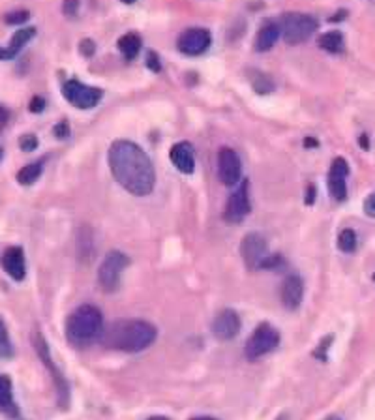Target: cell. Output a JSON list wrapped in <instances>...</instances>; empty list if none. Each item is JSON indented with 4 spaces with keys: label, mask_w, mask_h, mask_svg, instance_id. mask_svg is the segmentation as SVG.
<instances>
[{
    "label": "cell",
    "mask_w": 375,
    "mask_h": 420,
    "mask_svg": "<svg viewBox=\"0 0 375 420\" xmlns=\"http://www.w3.org/2000/svg\"><path fill=\"white\" fill-rule=\"evenodd\" d=\"M109 167L120 186L131 195L144 197L154 190L156 171L149 154L133 141L119 139L109 149Z\"/></svg>",
    "instance_id": "obj_1"
},
{
    "label": "cell",
    "mask_w": 375,
    "mask_h": 420,
    "mask_svg": "<svg viewBox=\"0 0 375 420\" xmlns=\"http://www.w3.org/2000/svg\"><path fill=\"white\" fill-rule=\"evenodd\" d=\"M158 338V328L143 319H119L103 330L101 344L107 349L122 353H139L149 349Z\"/></svg>",
    "instance_id": "obj_2"
},
{
    "label": "cell",
    "mask_w": 375,
    "mask_h": 420,
    "mask_svg": "<svg viewBox=\"0 0 375 420\" xmlns=\"http://www.w3.org/2000/svg\"><path fill=\"white\" fill-rule=\"evenodd\" d=\"M103 330V315L92 304L75 308L66 319V338L74 347H88L96 342H101Z\"/></svg>",
    "instance_id": "obj_3"
},
{
    "label": "cell",
    "mask_w": 375,
    "mask_h": 420,
    "mask_svg": "<svg viewBox=\"0 0 375 420\" xmlns=\"http://www.w3.org/2000/svg\"><path fill=\"white\" fill-rule=\"evenodd\" d=\"M278 25H280L281 36L289 45H299L308 42L315 34L319 28V21L310 13L291 12L283 13Z\"/></svg>",
    "instance_id": "obj_4"
},
{
    "label": "cell",
    "mask_w": 375,
    "mask_h": 420,
    "mask_svg": "<svg viewBox=\"0 0 375 420\" xmlns=\"http://www.w3.org/2000/svg\"><path fill=\"white\" fill-rule=\"evenodd\" d=\"M32 345H34V351L40 357V360L44 362V366L47 368V371L53 377V383H55V389H56V401H58V408L60 409H68L69 408V387L68 381H66V377L62 376V371L56 368L55 360L51 357L49 351V345L45 342V338L42 336L40 330H34L32 333Z\"/></svg>",
    "instance_id": "obj_5"
},
{
    "label": "cell",
    "mask_w": 375,
    "mask_h": 420,
    "mask_svg": "<svg viewBox=\"0 0 375 420\" xmlns=\"http://www.w3.org/2000/svg\"><path fill=\"white\" fill-rule=\"evenodd\" d=\"M278 345H280V333L269 323H261V325L256 326V330L251 333V336L246 342L244 355L250 362H256L257 358L274 351Z\"/></svg>",
    "instance_id": "obj_6"
},
{
    "label": "cell",
    "mask_w": 375,
    "mask_h": 420,
    "mask_svg": "<svg viewBox=\"0 0 375 420\" xmlns=\"http://www.w3.org/2000/svg\"><path fill=\"white\" fill-rule=\"evenodd\" d=\"M128 264H130V258L126 253L119 250L109 251L98 269V282H100L101 289L107 293L117 291L120 285V276L128 269Z\"/></svg>",
    "instance_id": "obj_7"
},
{
    "label": "cell",
    "mask_w": 375,
    "mask_h": 420,
    "mask_svg": "<svg viewBox=\"0 0 375 420\" xmlns=\"http://www.w3.org/2000/svg\"><path fill=\"white\" fill-rule=\"evenodd\" d=\"M250 184L244 178V182H240V186L229 195V199L225 203L224 220L227 221V224H231V226H238V224H242V221L250 216Z\"/></svg>",
    "instance_id": "obj_8"
},
{
    "label": "cell",
    "mask_w": 375,
    "mask_h": 420,
    "mask_svg": "<svg viewBox=\"0 0 375 420\" xmlns=\"http://www.w3.org/2000/svg\"><path fill=\"white\" fill-rule=\"evenodd\" d=\"M62 94L72 106L79 107V109H92L103 98V90L98 87H88L85 83L75 81V79H69V81L64 83Z\"/></svg>",
    "instance_id": "obj_9"
},
{
    "label": "cell",
    "mask_w": 375,
    "mask_h": 420,
    "mask_svg": "<svg viewBox=\"0 0 375 420\" xmlns=\"http://www.w3.org/2000/svg\"><path fill=\"white\" fill-rule=\"evenodd\" d=\"M240 255L250 270H261L265 259L269 258V244L259 233H248L240 242Z\"/></svg>",
    "instance_id": "obj_10"
},
{
    "label": "cell",
    "mask_w": 375,
    "mask_h": 420,
    "mask_svg": "<svg viewBox=\"0 0 375 420\" xmlns=\"http://www.w3.org/2000/svg\"><path fill=\"white\" fill-rule=\"evenodd\" d=\"M210 32L206 28H199V26H194V28H188L178 36V51L188 55V57H199L203 55L208 47H210Z\"/></svg>",
    "instance_id": "obj_11"
},
{
    "label": "cell",
    "mask_w": 375,
    "mask_h": 420,
    "mask_svg": "<svg viewBox=\"0 0 375 420\" xmlns=\"http://www.w3.org/2000/svg\"><path fill=\"white\" fill-rule=\"evenodd\" d=\"M218 176L225 186H235L242 176L240 158L229 146H224L218 151Z\"/></svg>",
    "instance_id": "obj_12"
},
{
    "label": "cell",
    "mask_w": 375,
    "mask_h": 420,
    "mask_svg": "<svg viewBox=\"0 0 375 420\" xmlns=\"http://www.w3.org/2000/svg\"><path fill=\"white\" fill-rule=\"evenodd\" d=\"M347 175H349V163L345 162L344 158H334L326 184H328V194L332 195V199L340 203L347 199V182H345Z\"/></svg>",
    "instance_id": "obj_13"
},
{
    "label": "cell",
    "mask_w": 375,
    "mask_h": 420,
    "mask_svg": "<svg viewBox=\"0 0 375 420\" xmlns=\"http://www.w3.org/2000/svg\"><path fill=\"white\" fill-rule=\"evenodd\" d=\"M210 330H212L214 338L219 342H229V339L237 338L240 333V317L235 310H222L214 317Z\"/></svg>",
    "instance_id": "obj_14"
},
{
    "label": "cell",
    "mask_w": 375,
    "mask_h": 420,
    "mask_svg": "<svg viewBox=\"0 0 375 420\" xmlns=\"http://www.w3.org/2000/svg\"><path fill=\"white\" fill-rule=\"evenodd\" d=\"M0 264L6 272L8 276L15 280V282H23L26 276V261H25V251L19 246H12L8 248L2 258H0Z\"/></svg>",
    "instance_id": "obj_15"
},
{
    "label": "cell",
    "mask_w": 375,
    "mask_h": 420,
    "mask_svg": "<svg viewBox=\"0 0 375 420\" xmlns=\"http://www.w3.org/2000/svg\"><path fill=\"white\" fill-rule=\"evenodd\" d=\"M169 156H171L173 165L184 175H192L195 171V152L192 143H188V141L175 143L169 151Z\"/></svg>",
    "instance_id": "obj_16"
},
{
    "label": "cell",
    "mask_w": 375,
    "mask_h": 420,
    "mask_svg": "<svg viewBox=\"0 0 375 420\" xmlns=\"http://www.w3.org/2000/svg\"><path fill=\"white\" fill-rule=\"evenodd\" d=\"M304 299V283L299 274H291L285 278V282L281 285V302L288 310H297L300 302Z\"/></svg>",
    "instance_id": "obj_17"
},
{
    "label": "cell",
    "mask_w": 375,
    "mask_h": 420,
    "mask_svg": "<svg viewBox=\"0 0 375 420\" xmlns=\"http://www.w3.org/2000/svg\"><path fill=\"white\" fill-rule=\"evenodd\" d=\"M0 413L12 420H23L19 405L13 400V385L8 376H0Z\"/></svg>",
    "instance_id": "obj_18"
},
{
    "label": "cell",
    "mask_w": 375,
    "mask_h": 420,
    "mask_svg": "<svg viewBox=\"0 0 375 420\" xmlns=\"http://www.w3.org/2000/svg\"><path fill=\"white\" fill-rule=\"evenodd\" d=\"M280 25L274 23V21H267V23L259 28V32H257L256 44H253L256 45V51L265 53V51L272 49L276 45V42H278V38H280Z\"/></svg>",
    "instance_id": "obj_19"
},
{
    "label": "cell",
    "mask_w": 375,
    "mask_h": 420,
    "mask_svg": "<svg viewBox=\"0 0 375 420\" xmlns=\"http://www.w3.org/2000/svg\"><path fill=\"white\" fill-rule=\"evenodd\" d=\"M34 36H36V28H34V26H26V28H19V31H15V34H13L12 40H10V45L6 47L8 58L12 60V58L17 57L19 51L23 49V47H25Z\"/></svg>",
    "instance_id": "obj_20"
},
{
    "label": "cell",
    "mask_w": 375,
    "mask_h": 420,
    "mask_svg": "<svg viewBox=\"0 0 375 420\" xmlns=\"http://www.w3.org/2000/svg\"><path fill=\"white\" fill-rule=\"evenodd\" d=\"M317 44L321 49L326 51V53H332V55H340V53L345 51V38L340 31H331L321 34Z\"/></svg>",
    "instance_id": "obj_21"
},
{
    "label": "cell",
    "mask_w": 375,
    "mask_h": 420,
    "mask_svg": "<svg viewBox=\"0 0 375 420\" xmlns=\"http://www.w3.org/2000/svg\"><path fill=\"white\" fill-rule=\"evenodd\" d=\"M119 51L122 53V57L126 60H135V57L139 55V51H141V38H139L138 34H124L122 38L119 40Z\"/></svg>",
    "instance_id": "obj_22"
},
{
    "label": "cell",
    "mask_w": 375,
    "mask_h": 420,
    "mask_svg": "<svg viewBox=\"0 0 375 420\" xmlns=\"http://www.w3.org/2000/svg\"><path fill=\"white\" fill-rule=\"evenodd\" d=\"M248 81H250L257 94H270L274 90L272 79L267 74L259 72V69H248Z\"/></svg>",
    "instance_id": "obj_23"
},
{
    "label": "cell",
    "mask_w": 375,
    "mask_h": 420,
    "mask_svg": "<svg viewBox=\"0 0 375 420\" xmlns=\"http://www.w3.org/2000/svg\"><path fill=\"white\" fill-rule=\"evenodd\" d=\"M42 171H44V162L40 160V162L28 163L25 167H21L17 173V182L19 184H23V186H31L34 182L42 176Z\"/></svg>",
    "instance_id": "obj_24"
},
{
    "label": "cell",
    "mask_w": 375,
    "mask_h": 420,
    "mask_svg": "<svg viewBox=\"0 0 375 420\" xmlns=\"http://www.w3.org/2000/svg\"><path fill=\"white\" fill-rule=\"evenodd\" d=\"M92 250V233H90L88 227H83L79 237H77V251H79V258H90Z\"/></svg>",
    "instance_id": "obj_25"
},
{
    "label": "cell",
    "mask_w": 375,
    "mask_h": 420,
    "mask_svg": "<svg viewBox=\"0 0 375 420\" xmlns=\"http://www.w3.org/2000/svg\"><path fill=\"white\" fill-rule=\"evenodd\" d=\"M358 246V239H356V233L353 229H344L338 237V248L344 251V253H353Z\"/></svg>",
    "instance_id": "obj_26"
},
{
    "label": "cell",
    "mask_w": 375,
    "mask_h": 420,
    "mask_svg": "<svg viewBox=\"0 0 375 420\" xmlns=\"http://www.w3.org/2000/svg\"><path fill=\"white\" fill-rule=\"evenodd\" d=\"M13 355L12 342H10V334H8V326L4 321L0 319V357L10 358Z\"/></svg>",
    "instance_id": "obj_27"
},
{
    "label": "cell",
    "mask_w": 375,
    "mask_h": 420,
    "mask_svg": "<svg viewBox=\"0 0 375 420\" xmlns=\"http://www.w3.org/2000/svg\"><path fill=\"white\" fill-rule=\"evenodd\" d=\"M31 19V12H26V10H17V12H10L4 15V21H6V25H23L26 21Z\"/></svg>",
    "instance_id": "obj_28"
},
{
    "label": "cell",
    "mask_w": 375,
    "mask_h": 420,
    "mask_svg": "<svg viewBox=\"0 0 375 420\" xmlns=\"http://www.w3.org/2000/svg\"><path fill=\"white\" fill-rule=\"evenodd\" d=\"M285 267V259L281 258L280 253H274V255H269L265 259L261 270H281Z\"/></svg>",
    "instance_id": "obj_29"
},
{
    "label": "cell",
    "mask_w": 375,
    "mask_h": 420,
    "mask_svg": "<svg viewBox=\"0 0 375 420\" xmlns=\"http://www.w3.org/2000/svg\"><path fill=\"white\" fill-rule=\"evenodd\" d=\"M19 146H21V151H25V152L36 151V149H38V137L34 135V133H25L23 137L19 139Z\"/></svg>",
    "instance_id": "obj_30"
},
{
    "label": "cell",
    "mask_w": 375,
    "mask_h": 420,
    "mask_svg": "<svg viewBox=\"0 0 375 420\" xmlns=\"http://www.w3.org/2000/svg\"><path fill=\"white\" fill-rule=\"evenodd\" d=\"M62 12L68 17H74L75 13L79 12V0H64L62 2Z\"/></svg>",
    "instance_id": "obj_31"
},
{
    "label": "cell",
    "mask_w": 375,
    "mask_h": 420,
    "mask_svg": "<svg viewBox=\"0 0 375 420\" xmlns=\"http://www.w3.org/2000/svg\"><path fill=\"white\" fill-rule=\"evenodd\" d=\"M147 66H149V69H152V72H162V62H160V57H158L156 53H152L150 51L149 55H147Z\"/></svg>",
    "instance_id": "obj_32"
},
{
    "label": "cell",
    "mask_w": 375,
    "mask_h": 420,
    "mask_svg": "<svg viewBox=\"0 0 375 420\" xmlns=\"http://www.w3.org/2000/svg\"><path fill=\"white\" fill-rule=\"evenodd\" d=\"M53 133H55L56 139L69 137V124H68V122H66V120H62V122H58V124L55 126V130H53Z\"/></svg>",
    "instance_id": "obj_33"
},
{
    "label": "cell",
    "mask_w": 375,
    "mask_h": 420,
    "mask_svg": "<svg viewBox=\"0 0 375 420\" xmlns=\"http://www.w3.org/2000/svg\"><path fill=\"white\" fill-rule=\"evenodd\" d=\"M28 109H31V113H42L45 109V100L42 96H34L28 103Z\"/></svg>",
    "instance_id": "obj_34"
},
{
    "label": "cell",
    "mask_w": 375,
    "mask_h": 420,
    "mask_svg": "<svg viewBox=\"0 0 375 420\" xmlns=\"http://www.w3.org/2000/svg\"><path fill=\"white\" fill-rule=\"evenodd\" d=\"M364 212L368 214L369 218H375V192L364 199Z\"/></svg>",
    "instance_id": "obj_35"
},
{
    "label": "cell",
    "mask_w": 375,
    "mask_h": 420,
    "mask_svg": "<svg viewBox=\"0 0 375 420\" xmlns=\"http://www.w3.org/2000/svg\"><path fill=\"white\" fill-rule=\"evenodd\" d=\"M79 51H81L85 57H92L94 51H96V44H94L92 40H83L81 44H79Z\"/></svg>",
    "instance_id": "obj_36"
},
{
    "label": "cell",
    "mask_w": 375,
    "mask_h": 420,
    "mask_svg": "<svg viewBox=\"0 0 375 420\" xmlns=\"http://www.w3.org/2000/svg\"><path fill=\"white\" fill-rule=\"evenodd\" d=\"M331 342H332V336H326V338L321 342V345L317 347V351L313 353V355L321 358V360H326V353L325 351L328 349V344H331Z\"/></svg>",
    "instance_id": "obj_37"
},
{
    "label": "cell",
    "mask_w": 375,
    "mask_h": 420,
    "mask_svg": "<svg viewBox=\"0 0 375 420\" xmlns=\"http://www.w3.org/2000/svg\"><path fill=\"white\" fill-rule=\"evenodd\" d=\"M313 201H315V186H308V195H306V203L308 205H312Z\"/></svg>",
    "instance_id": "obj_38"
},
{
    "label": "cell",
    "mask_w": 375,
    "mask_h": 420,
    "mask_svg": "<svg viewBox=\"0 0 375 420\" xmlns=\"http://www.w3.org/2000/svg\"><path fill=\"white\" fill-rule=\"evenodd\" d=\"M358 144L362 146L364 151H369V139H368V135H366V133H362V135L358 137Z\"/></svg>",
    "instance_id": "obj_39"
},
{
    "label": "cell",
    "mask_w": 375,
    "mask_h": 420,
    "mask_svg": "<svg viewBox=\"0 0 375 420\" xmlns=\"http://www.w3.org/2000/svg\"><path fill=\"white\" fill-rule=\"evenodd\" d=\"M345 15H347V12H345V10H340V12H338L334 17H331L328 21H331V23H336V21H344Z\"/></svg>",
    "instance_id": "obj_40"
},
{
    "label": "cell",
    "mask_w": 375,
    "mask_h": 420,
    "mask_svg": "<svg viewBox=\"0 0 375 420\" xmlns=\"http://www.w3.org/2000/svg\"><path fill=\"white\" fill-rule=\"evenodd\" d=\"M304 146H308V149H315V146H319V141L313 137H306L304 139Z\"/></svg>",
    "instance_id": "obj_41"
},
{
    "label": "cell",
    "mask_w": 375,
    "mask_h": 420,
    "mask_svg": "<svg viewBox=\"0 0 375 420\" xmlns=\"http://www.w3.org/2000/svg\"><path fill=\"white\" fill-rule=\"evenodd\" d=\"M0 60H10V58H8L6 47H0Z\"/></svg>",
    "instance_id": "obj_42"
},
{
    "label": "cell",
    "mask_w": 375,
    "mask_h": 420,
    "mask_svg": "<svg viewBox=\"0 0 375 420\" xmlns=\"http://www.w3.org/2000/svg\"><path fill=\"white\" fill-rule=\"evenodd\" d=\"M6 119H8V111L0 107V122H6Z\"/></svg>",
    "instance_id": "obj_43"
},
{
    "label": "cell",
    "mask_w": 375,
    "mask_h": 420,
    "mask_svg": "<svg viewBox=\"0 0 375 420\" xmlns=\"http://www.w3.org/2000/svg\"><path fill=\"white\" fill-rule=\"evenodd\" d=\"M147 420H171L169 417H163V414H154V417H149Z\"/></svg>",
    "instance_id": "obj_44"
},
{
    "label": "cell",
    "mask_w": 375,
    "mask_h": 420,
    "mask_svg": "<svg viewBox=\"0 0 375 420\" xmlns=\"http://www.w3.org/2000/svg\"><path fill=\"white\" fill-rule=\"evenodd\" d=\"M190 420H218V419H214V417H194V419Z\"/></svg>",
    "instance_id": "obj_45"
},
{
    "label": "cell",
    "mask_w": 375,
    "mask_h": 420,
    "mask_svg": "<svg viewBox=\"0 0 375 420\" xmlns=\"http://www.w3.org/2000/svg\"><path fill=\"white\" fill-rule=\"evenodd\" d=\"M325 420H342L340 417H336V414H331V417H326Z\"/></svg>",
    "instance_id": "obj_46"
},
{
    "label": "cell",
    "mask_w": 375,
    "mask_h": 420,
    "mask_svg": "<svg viewBox=\"0 0 375 420\" xmlns=\"http://www.w3.org/2000/svg\"><path fill=\"white\" fill-rule=\"evenodd\" d=\"M0 160H2V149H0Z\"/></svg>",
    "instance_id": "obj_47"
},
{
    "label": "cell",
    "mask_w": 375,
    "mask_h": 420,
    "mask_svg": "<svg viewBox=\"0 0 375 420\" xmlns=\"http://www.w3.org/2000/svg\"><path fill=\"white\" fill-rule=\"evenodd\" d=\"M374 282H375V274H374Z\"/></svg>",
    "instance_id": "obj_48"
}]
</instances>
